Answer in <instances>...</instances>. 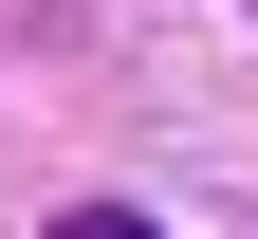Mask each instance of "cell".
<instances>
[{"label": "cell", "instance_id": "1", "mask_svg": "<svg viewBox=\"0 0 258 239\" xmlns=\"http://www.w3.org/2000/svg\"><path fill=\"white\" fill-rule=\"evenodd\" d=\"M55 239H166V221H129V202H74V221H55Z\"/></svg>", "mask_w": 258, "mask_h": 239}]
</instances>
